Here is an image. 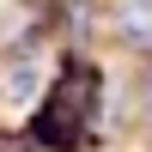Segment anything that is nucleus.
Masks as SVG:
<instances>
[{
  "mask_svg": "<svg viewBox=\"0 0 152 152\" xmlns=\"http://www.w3.org/2000/svg\"><path fill=\"white\" fill-rule=\"evenodd\" d=\"M110 55H61L49 91L24 116L18 140L37 152H91L110 146Z\"/></svg>",
  "mask_w": 152,
  "mask_h": 152,
  "instance_id": "nucleus-1",
  "label": "nucleus"
},
{
  "mask_svg": "<svg viewBox=\"0 0 152 152\" xmlns=\"http://www.w3.org/2000/svg\"><path fill=\"white\" fill-rule=\"evenodd\" d=\"M104 49L152 61V0H104Z\"/></svg>",
  "mask_w": 152,
  "mask_h": 152,
  "instance_id": "nucleus-3",
  "label": "nucleus"
},
{
  "mask_svg": "<svg viewBox=\"0 0 152 152\" xmlns=\"http://www.w3.org/2000/svg\"><path fill=\"white\" fill-rule=\"evenodd\" d=\"M61 55H67V49L55 43V31L18 37V43L0 49V128H12V134L24 128V116L37 110V97H43L49 79H55Z\"/></svg>",
  "mask_w": 152,
  "mask_h": 152,
  "instance_id": "nucleus-2",
  "label": "nucleus"
}]
</instances>
